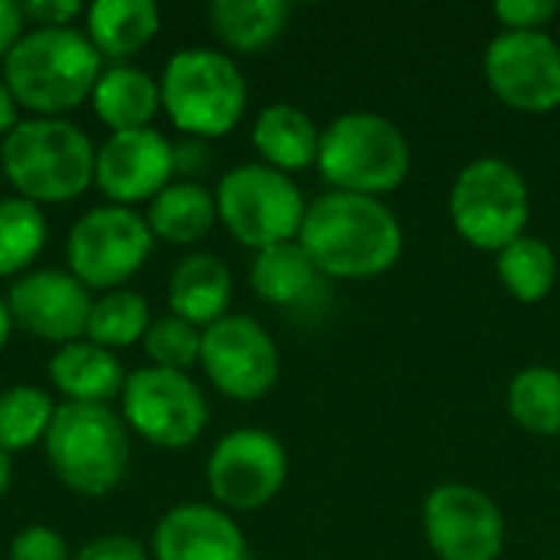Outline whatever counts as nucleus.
<instances>
[{
  "label": "nucleus",
  "instance_id": "2eb2a0df",
  "mask_svg": "<svg viewBox=\"0 0 560 560\" xmlns=\"http://www.w3.org/2000/svg\"><path fill=\"white\" fill-rule=\"evenodd\" d=\"M174 177V144L154 128L115 131L95 151V184L118 207L154 200Z\"/></svg>",
  "mask_w": 560,
  "mask_h": 560
},
{
  "label": "nucleus",
  "instance_id": "4be33fe9",
  "mask_svg": "<svg viewBox=\"0 0 560 560\" xmlns=\"http://www.w3.org/2000/svg\"><path fill=\"white\" fill-rule=\"evenodd\" d=\"M161 30V10L151 0H95L89 7V39L98 56L125 59L144 49Z\"/></svg>",
  "mask_w": 560,
  "mask_h": 560
},
{
  "label": "nucleus",
  "instance_id": "1a4fd4ad",
  "mask_svg": "<svg viewBox=\"0 0 560 560\" xmlns=\"http://www.w3.org/2000/svg\"><path fill=\"white\" fill-rule=\"evenodd\" d=\"M151 249L154 233L148 220L118 203L82 213L66 240L69 269L85 289L125 285L148 262Z\"/></svg>",
  "mask_w": 560,
  "mask_h": 560
},
{
  "label": "nucleus",
  "instance_id": "72a5a7b5",
  "mask_svg": "<svg viewBox=\"0 0 560 560\" xmlns=\"http://www.w3.org/2000/svg\"><path fill=\"white\" fill-rule=\"evenodd\" d=\"M72 560H148V551L135 538L105 535V538H95L85 548H79Z\"/></svg>",
  "mask_w": 560,
  "mask_h": 560
},
{
  "label": "nucleus",
  "instance_id": "f257e3e1",
  "mask_svg": "<svg viewBox=\"0 0 560 560\" xmlns=\"http://www.w3.org/2000/svg\"><path fill=\"white\" fill-rule=\"evenodd\" d=\"M299 243L322 276L374 279L397 266L404 226L381 197L328 190L308 203Z\"/></svg>",
  "mask_w": 560,
  "mask_h": 560
},
{
  "label": "nucleus",
  "instance_id": "39448f33",
  "mask_svg": "<svg viewBox=\"0 0 560 560\" xmlns=\"http://www.w3.org/2000/svg\"><path fill=\"white\" fill-rule=\"evenodd\" d=\"M43 443L56 479L79 495H108L128 472V433L108 404L56 407Z\"/></svg>",
  "mask_w": 560,
  "mask_h": 560
},
{
  "label": "nucleus",
  "instance_id": "6e6552de",
  "mask_svg": "<svg viewBox=\"0 0 560 560\" xmlns=\"http://www.w3.org/2000/svg\"><path fill=\"white\" fill-rule=\"evenodd\" d=\"M217 217L243 243L259 249L299 240L305 197L289 174L269 164H240L217 187Z\"/></svg>",
  "mask_w": 560,
  "mask_h": 560
},
{
  "label": "nucleus",
  "instance_id": "a878e982",
  "mask_svg": "<svg viewBox=\"0 0 560 560\" xmlns=\"http://www.w3.org/2000/svg\"><path fill=\"white\" fill-rule=\"evenodd\" d=\"M495 272L505 292L518 302H541L558 282V256L545 240L525 233L495 253Z\"/></svg>",
  "mask_w": 560,
  "mask_h": 560
},
{
  "label": "nucleus",
  "instance_id": "dca6fc26",
  "mask_svg": "<svg viewBox=\"0 0 560 560\" xmlns=\"http://www.w3.org/2000/svg\"><path fill=\"white\" fill-rule=\"evenodd\" d=\"M10 315L13 322L43 341L72 345L79 335H85L92 299L89 289L72 276V272H56V269H39L26 272L10 285Z\"/></svg>",
  "mask_w": 560,
  "mask_h": 560
},
{
  "label": "nucleus",
  "instance_id": "412c9836",
  "mask_svg": "<svg viewBox=\"0 0 560 560\" xmlns=\"http://www.w3.org/2000/svg\"><path fill=\"white\" fill-rule=\"evenodd\" d=\"M92 108L102 125L115 131L151 128L161 108V82H154L144 69L112 66L98 75L92 89Z\"/></svg>",
  "mask_w": 560,
  "mask_h": 560
},
{
  "label": "nucleus",
  "instance_id": "a211bd4d",
  "mask_svg": "<svg viewBox=\"0 0 560 560\" xmlns=\"http://www.w3.org/2000/svg\"><path fill=\"white\" fill-rule=\"evenodd\" d=\"M230 299H233V276L226 262H220L217 256L194 253L174 266L167 282L171 315L207 331L210 325L226 318Z\"/></svg>",
  "mask_w": 560,
  "mask_h": 560
},
{
  "label": "nucleus",
  "instance_id": "c9c22d12",
  "mask_svg": "<svg viewBox=\"0 0 560 560\" xmlns=\"http://www.w3.org/2000/svg\"><path fill=\"white\" fill-rule=\"evenodd\" d=\"M207 167H210V151L200 138H184L174 144V174L180 171V174L194 177Z\"/></svg>",
  "mask_w": 560,
  "mask_h": 560
},
{
  "label": "nucleus",
  "instance_id": "ea45409f",
  "mask_svg": "<svg viewBox=\"0 0 560 560\" xmlns=\"http://www.w3.org/2000/svg\"><path fill=\"white\" fill-rule=\"evenodd\" d=\"M7 486H10V456L0 450V499H3V492H7Z\"/></svg>",
  "mask_w": 560,
  "mask_h": 560
},
{
  "label": "nucleus",
  "instance_id": "ddd939ff",
  "mask_svg": "<svg viewBox=\"0 0 560 560\" xmlns=\"http://www.w3.org/2000/svg\"><path fill=\"white\" fill-rule=\"evenodd\" d=\"M200 364L220 394L243 404L266 397L279 381V348L272 335L246 315H226L203 331Z\"/></svg>",
  "mask_w": 560,
  "mask_h": 560
},
{
  "label": "nucleus",
  "instance_id": "c756f323",
  "mask_svg": "<svg viewBox=\"0 0 560 560\" xmlns=\"http://www.w3.org/2000/svg\"><path fill=\"white\" fill-rule=\"evenodd\" d=\"M46 217L23 197L0 200V276L23 272L46 246Z\"/></svg>",
  "mask_w": 560,
  "mask_h": 560
},
{
  "label": "nucleus",
  "instance_id": "f3484780",
  "mask_svg": "<svg viewBox=\"0 0 560 560\" xmlns=\"http://www.w3.org/2000/svg\"><path fill=\"white\" fill-rule=\"evenodd\" d=\"M154 560H249L240 525L213 505H177L151 538Z\"/></svg>",
  "mask_w": 560,
  "mask_h": 560
},
{
  "label": "nucleus",
  "instance_id": "423d86ee",
  "mask_svg": "<svg viewBox=\"0 0 560 560\" xmlns=\"http://www.w3.org/2000/svg\"><path fill=\"white\" fill-rule=\"evenodd\" d=\"M161 108L190 138H220L246 112V79L226 52L180 49L164 66Z\"/></svg>",
  "mask_w": 560,
  "mask_h": 560
},
{
  "label": "nucleus",
  "instance_id": "bb28decb",
  "mask_svg": "<svg viewBox=\"0 0 560 560\" xmlns=\"http://www.w3.org/2000/svg\"><path fill=\"white\" fill-rule=\"evenodd\" d=\"M509 413L535 436L560 433V371L548 364L518 371L509 384Z\"/></svg>",
  "mask_w": 560,
  "mask_h": 560
},
{
  "label": "nucleus",
  "instance_id": "5701e85b",
  "mask_svg": "<svg viewBox=\"0 0 560 560\" xmlns=\"http://www.w3.org/2000/svg\"><path fill=\"white\" fill-rule=\"evenodd\" d=\"M144 220L158 240L187 246V243L203 240L210 233V226L217 223V197L194 180L167 184L151 200Z\"/></svg>",
  "mask_w": 560,
  "mask_h": 560
},
{
  "label": "nucleus",
  "instance_id": "7ed1b4c3",
  "mask_svg": "<svg viewBox=\"0 0 560 560\" xmlns=\"http://www.w3.org/2000/svg\"><path fill=\"white\" fill-rule=\"evenodd\" d=\"M7 180L30 203H66L95 180V148L89 135L62 118H26L0 148Z\"/></svg>",
  "mask_w": 560,
  "mask_h": 560
},
{
  "label": "nucleus",
  "instance_id": "6ab92c4d",
  "mask_svg": "<svg viewBox=\"0 0 560 560\" xmlns=\"http://www.w3.org/2000/svg\"><path fill=\"white\" fill-rule=\"evenodd\" d=\"M49 381L66 397V404H108L125 390L128 377L112 351L92 341H72L52 354Z\"/></svg>",
  "mask_w": 560,
  "mask_h": 560
},
{
  "label": "nucleus",
  "instance_id": "f03ea898",
  "mask_svg": "<svg viewBox=\"0 0 560 560\" xmlns=\"http://www.w3.org/2000/svg\"><path fill=\"white\" fill-rule=\"evenodd\" d=\"M102 75V56L92 39L72 26H36L3 59V82L16 105L36 118L72 112L92 95Z\"/></svg>",
  "mask_w": 560,
  "mask_h": 560
},
{
  "label": "nucleus",
  "instance_id": "9b49d317",
  "mask_svg": "<svg viewBox=\"0 0 560 560\" xmlns=\"http://www.w3.org/2000/svg\"><path fill=\"white\" fill-rule=\"evenodd\" d=\"M285 476L289 456L266 430H233L207 459L210 495L233 512H256L269 505L282 492Z\"/></svg>",
  "mask_w": 560,
  "mask_h": 560
},
{
  "label": "nucleus",
  "instance_id": "aec40b11",
  "mask_svg": "<svg viewBox=\"0 0 560 560\" xmlns=\"http://www.w3.org/2000/svg\"><path fill=\"white\" fill-rule=\"evenodd\" d=\"M253 144L262 154V161L282 174L305 171L318 164L322 148V128L295 105L276 102L259 112L253 125Z\"/></svg>",
  "mask_w": 560,
  "mask_h": 560
},
{
  "label": "nucleus",
  "instance_id": "4c0bfd02",
  "mask_svg": "<svg viewBox=\"0 0 560 560\" xmlns=\"http://www.w3.org/2000/svg\"><path fill=\"white\" fill-rule=\"evenodd\" d=\"M16 112H20V105H16V98H13L10 85L0 79V135H3V138H7V135L16 128V125H20Z\"/></svg>",
  "mask_w": 560,
  "mask_h": 560
},
{
  "label": "nucleus",
  "instance_id": "2f4dec72",
  "mask_svg": "<svg viewBox=\"0 0 560 560\" xmlns=\"http://www.w3.org/2000/svg\"><path fill=\"white\" fill-rule=\"evenodd\" d=\"M555 0H499L495 16L505 30L515 33H541L555 16H558Z\"/></svg>",
  "mask_w": 560,
  "mask_h": 560
},
{
  "label": "nucleus",
  "instance_id": "393cba45",
  "mask_svg": "<svg viewBox=\"0 0 560 560\" xmlns=\"http://www.w3.org/2000/svg\"><path fill=\"white\" fill-rule=\"evenodd\" d=\"M289 23V3L282 0H217L210 3L213 33L240 52H256L279 39Z\"/></svg>",
  "mask_w": 560,
  "mask_h": 560
},
{
  "label": "nucleus",
  "instance_id": "cd10ccee",
  "mask_svg": "<svg viewBox=\"0 0 560 560\" xmlns=\"http://www.w3.org/2000/svg\"><path fill=\"white\" fill-rule=\"evenodd\" d=\"M148 328H151L148 302L131 289H112L92 302L85 338L92 345L112 351V348H128V345L141 341Z\"/></svg>",
  "mask_w": 560,
  "mask_h": 560
},
{
  "label": "nucleus",
  "instance_id": "c85d7f7f",
  "mask_svg": "<svg viewBox=\"0 0 560 560\" xmlns=\"http://www.w3.org/2000/svg\"><path fill=\"white\" fill-rule=\"evenodd\" d=\"M56 417V404L46 390L20 384L0 394V450L20 453L46 440L49 423Z\"/></svg>",
  "mask_w": 560,
  "mask_h": 560
},
{
  "label": "nucleus",
  "instance_id": "473e14b6",
  "mask_svg": "<svg viewBox=\"0 0 560 560\" xmlns=\"http://www.w3.org/2000/svg\"><path fill=\"white\" fill-rule=\"evenodd\" d=\"M10 560H72V551L62 535H56L52 528L33 525L13 538Z\"/></svg>",
  "mask_w": 560,
  "mask_h": 560
},
{
  "label": "nucleus",
  "instance_id": "f8f14e48",
  "mask_svg": "<svg viewBox=\"0 0 560 560\" xmlns=\"http://www.w3.org/2000/svg\"><path fill=\"white\" fill-rule=\"evenodd\" d=\"M489 89L515 112L548 115L560 108V46L541 33L502 30L482 59Z\"/></svg>",
  "mask_w": 560,
  "mask_h": 560
},
{
  "label": "nucleus",
  "instance_id": "4468645a",
  "mask_svg": "<svg viewBox=\"0 0 560 560\" xmlns=\"http://www.w3.org/2000/svg\"><path fill=\"white\" fill-rule=\"evenodd\" d=\"M423 535L440 560H499L505 518L482 489L450 482L427 495Z\"/></svg>",
  "mask_w": 560,
  "mask_h": 560
},
{
  "label": "nucleus",
  "instance_id": "f704fd0d",
  "mask_svg": "<svg viewBox=\"0 0 560 560\" xmlns=\"http://www.w3.org/2000/svg\"><path fill=\"white\" fill-rule=\"evenodd\" d=\"M23 20H33L36 26H69L79 13V0H23L20 3Z\"/></svg>",
  "mask_w": 560,
  "mask_h": 560
},
{
  "label": "nucleus",
  "instance_id": "58836bf2",
  "mask_svg": "<svg viewBox=\"0 0 560 560\" xmlns=\"http://www.w3.org/2000/svg\"><path fill=\"white\" fill-rule=\"evenodd\" d=\"M10 331H13V315H10V305L0 299V351H3L7 341H10Z\"/></svg>",
  "mask_w": 560,
  "mask_h": 560
},
{
  "label": "nucleus",
  "instance_id": "20e7f679",
  "mask_svg": "<svg viewBox=\"0 0 560 560\" xmlns=\"http://www.w3.org/2000/svg\"><path fill=\"white\" fill-rule=\"evenodd\" d=\"M315 167L335 190L384 197L410 174V141L377 112H348L322 131Z\"/></svg>",
  "mask_w": 560,
  "mask_h": 560
},
{
  "label": "nucleus",
  "instance_id": "0eeeda50",
  "mask_svg": "<svg viewBox=\"0 0 560 560\" xmlns=\"http://www.w3.org/2000/svg\"><path fill=\"white\" fill-rule=\"evenodd\" d=\"M450 217L469 246L502 253L525 236L532 217V194L522 171L505 158H476L450 190Z\"/></svg>",
  "mask_w": 560,
  "mask_h": 560
},
{
  "label": "nucleus",
  "instance_id": "9d476101",
  "mask_svg": "<svg viewBox=\"0 0 560 560\" xmlns=\"http://www.w3.org/2000/svg\"><path fill=\"white\" fill-rule=\"evenodd\" d=\"M121 407L128 427L161 450H187L210 420L200 387L187 374L164 368H138L128 374Z\"/></svg>",
  "mask_w": 560,
  "mask_h": 560
},
{
  "label": "nucleus",
  "instance_id": "b1692460",
  "mask_svg": "<svg viewBox=\"0 0 560 560\" xmlns=\"http://www.w3.org/2000/svg\"><path fill=\"white\" fill-rule=\"evenodd\" d=\"M318 266L312 262V256L302 249L299 240L292 243H279L269 249L256 253V262L249 269V282L256 289V295L269 305H302L315 285H318Z\"/></svg>",
  "mask_w": 560,
  "mask_h": 560
},
{
  "label": "nucleus",
  "instance_id": "e433bc0d",
  "mask_svg": "<svg viewBox=\"0 0 560 560\" xmlns=\"http://www.w3.org/2000/svg\"><path fill=\"white\" fill-rule=\"evenodd\" d=\"M23 39V10L13 0H0V59Z\"/></svg>",
  "mask_w": 560,
  "mask_h": 560
},
{
  "label": "nucleus",
  "instance_id": "7c9ffc66",
  "mask_svg": "<svg viewBox=\"0 0 560 560\" xmlns=\"http://www.w3.org/2000/svg\"><path fill=\"white\" fill-rule=\"evenodd\" d=\"M200 341H203V331L177 315L154 318L141 338L144 354L154 361V368L180 371V374H187V368H194L200 361Z\"/></svg>",
  "mask_w": 560,
  "mask_h": 560
}]
</instances>
